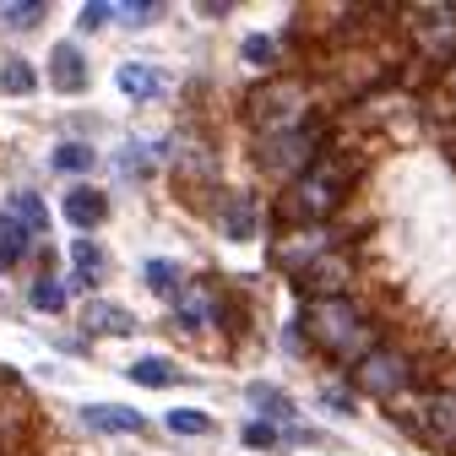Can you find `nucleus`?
Returning <instances> with one entry per match:
<instances>
[{"label": "nucleus", "mask_w": 456, "mask_h": 456, "mask_svg": "<svg viewBox=\"0 0 456 456\" xmlns=\"http://www.w3.org/2000/svg\"><path fill=\"white\" fill-rule=\"evenodd\" d=\"M413 49L424 54V61H451L456 66V6H419L403 17Z\"/></svg>", "instance_id": "obj_4"}, {"label": "nucleus", "mask_w": 456, "mask_h": 456, "mask_svg": "<svg viewBox=\"0 0 456 456\" xmlns=\"http://www.w3.org/2000/svg\"><path fill=\"white\" fill-rule=\"evenodd\" d=\"M321 158V142H315V126L305 120V126H294V131H277V136H266L261 142V163L272 168V175H289V185L305 175V168Z\"/></svg>", "instance_id": "obj_5"}, {"label": "nucleus", "mask_w": 456, "mask_h": 456, "mask_svg": "<svg viewBox=\"0 0 456 456\" xmlns=\"http://www.w3.org/2000/svg\"><path fill=\"white\" fill-rule=\"evenodd\" d=\"M147 289L152 294H163V299H180V289H185V272H180V261H147Z\"/></svg>", "instance_id": "obj_16"}, {"label": "nucleus", "mask_w": 456, "mask_h": 456, "mask_svg": "<svg viewBox=\"0 0 456 456\" xmlns=\"http://www.w3.org/2000/svg\"><path fill=\"white\" fill-rule=\"evenodd\" d=\"M212 310H217V294H212V282H185V289H180V299H175V315H180L185 326L207 321Z\"/></svg>", "instance_id": "obj_14"}, {"label": "nucleus", "mask_w": 456, "mask_h": 456, "mask_svg": "<svg viewBox=\"0 0 456 456\" xmlns=\"http://www.w3.org/2000/svg\"><path fill=\"white\" fill-rule=\"evenodd\" d=\"M71 261L82 266V282H93V277L103 272V250H98L93 240H77V245H71Z\"/></svg>", "instance_id": "obj_25"}, {"label": "nucleus", "mask_w": 456, "mask_h": 456, "mask_svg": "<svg viewBox=\"0 0 456 456\" xmlns=\"http://www.w3.org/2000/svg\"><path fill=\"white\" fill-rule=\"evenodd\" d=\"M245 445L272 451V445H277V429H272V424H250V429H245Z\"/></svg>", "instance_id": "obj_30"}, {"label": "nucleus", "mask_w": 456, "mask_h": 456, "mask_svg": "<svg viewBox=\"0 0 456 456\" xmlns=\"http://www.w3.org/2000/svg\"><path fill=\"white\" fill-rule=\"evenodd\" d=\"M82 321H87V331H93V337H126V331H136V315H131V310L103 305V299H98V305H87V315H82Z\"/></svg>", "instance_id": "obj_12"}, {"label": "nucleus", "mask_w": 456, "mask_h": 456, "mask_svg": "<svg viewBox=\"0 0 456 456\" xmlns=\"http://www.w3.org/2000/svg\"><path fill=\"white\" fill-rule=\"evenodd\" d=\"M28 240H33L28 228H22L12 212H0V261H6V266H12V261H22V256H28Z\"/></svg>", "instance_id": "obj_18"}, {"label": "nucleus", "mask_w": 456, "mask_h": 456, "mask_svg": "<svg viewBox=\"0 0 456 456\" xmlns=\"http://www.w3.org/2000/svg\"><path fill=\"white\" fill-rule=\"evenodd\" d=\"M168 429H175V435H212V419L196 413V408H175V413H168Z\"/></svg>", "instance_id": "obj_24"}, {"label": "nucleus", "mask_w": 456, "mask_h": 456, "mask_svg": "<svg viewBox=\"0 0 456 456\" xmlns=\"http://www.w3.org/2000/svg\"><path fill=\"white\" fill-rule=\"evenodd\" d=\"M305 337H310V348H321L326 359L348 364V370L380 348V331H375L348 299H315V305L305 310Z\"/></svg>", "instance_id": "obj_1"}, {"label": "nucleus", "mask_w": 456, "mask_h": 456, "mask_svg": "<svg viewBox=\"0 0 456 456\" xmlns=\"http://www.w3.org/2000/svg\"><path fill=\"white\" fill-rule=\"evenodd\" d=\"M114 82H120V93H126V98H136V103H147V98H158V93H163V71L136 66V61H126L120 71H114Z\"/></svg>", "instance_id": "obj_11"}, {"label": "nucleus", "mask_w": 456, "mask_h": 456, "mask_svg": "<svg viewBox=\"0 0 456 456\" xmlns=\"http://www.w3.org/2000/svg\"><path fill=\"white\" fill-rule=\"evenodd\" d=\"M223 223H228V240H250V234H256V201H250V196H234Z\"/></svg>", "instance_id": "obj_19"}, {"label": "nucleus", "mask_w": 456, "mask_h": 456, "mask_svg": "<svg viewBox=\"0 0 456 456\" xmlns=\"http://www.w3.org/2000/svg\"><path fill=\"white\" fill-rule=\"evenodd\" d=\"M82 419H87V429H98V435H136L142 429V413L136 408H82Z\"/></svg>", "instance_id": "obj_13"}, {"label": "nucleus", "mask_w": 456, "mask_h": 456, "mask_svg": "<svg viewBox=\"0 0 456 456\" xmlns=\"http://www.w3.org/2000/svg\"><path fill=\"white\" fill-rule=\"evenodd\" d=\"M250 403L266 413V419H289L294 408H289V396H282L277 386H250Z\"/></svg>", "instance_id": "obj_23"}, {"label": "nucleus", "mask_w": 456, "mask_h": 456, "mask_svg": "<svg viewBox=\"0 0 456 456\" xmlns=\"http://www.w3.org/2000/svg\"><path fill=\"white\" fill-rule=\"evenodd\" d=\"M44 17V6H38V0H17V6H6V12H0V22H6V28H33Z\"/></svg>", "instance_id": "obj_27"}, {"label": "nucleus", "mask_w": 456, "mask_h": 456, "mask_svg": "<svg viewBox=\"0 0 456 456\" xmlns=\"http://www.w3.org/2000/svg\"><path fill=\"white\" fill-rule=\"evenodd\" d=\"M326 256V228L315 223V228H282V234L272 240V261L277 266H289L294 277L310 266V261H321Z\"/></svg>", "instance_id": "obj_7"}, {"label": "nucleus", "mask_w": 456, "mask_h": 456, "mask_svg": "<svg viewBox=\"0 0 456 456\" xmlns=\"http://www.w3.org/2000/svg\"><path fill=\"white\" fill-rule=\"evenodd\" d=\"M354 386L364 396H408L413 364H408V354H396V348H375L370 359L354 364Z\"/></svg>", "instance_id": "obj_6"}, {"label": "nucleus", "mask_w": 456, "mask_h": 456, "mask_svg": "<svg viewBox=\"0 0 456 456\" xmlns=\"http://www.w3.org/2000/svg\"><path fill=\"white\" fill-rule=\"evenodd\" d=\"M305 109H310V103H305V93H299L294 82L256 87V93H250V103H245V114L256 120V131H261V136H277V131H294V126H305V120H310Z\"/></svg>", "instance_id": "obj_3"}, {"label": "nucleus", "mask_w": 456, "mask_h": 456, "mask_svg": "<svg viewBox=\"0 0 456 456\" xmlns=\"http://www.w3.org/2000/svg\"><path fill=\"white\" fill-rule=\"evenodd\" d=\"M61 305H66V289H61L54 277H38V282H33V310L49 315V310H61Z\"/></svg>", "instance_id": "obj_26"}, {"label": "nucleus", "mask_w": 456, "mask_h": 456, "mask_svg": "<svg viewBox=\"0 0 456 456\" xmlns=\"http://www.w3.org/2000/svg\"><path fill=\"white\" fill-rule=\"evenodd\" d=\"M103 212H109V201H103L98 191H71V196H66V217H71L77 228H98Z\"/></svg>", "instance_id": "obj_15"}, {"label": "nucleus", "mask_w": 456, "mask_h": 456, "mask_svg": "<svg viewBox=\"0 0 456 456\" xmlns=\"http://www.w3.org/2000/svg\"><path fill=\"white\" fill-rule=\"evenodd\" d=\"M245 61H250V66H277V44H272L266 33H250V38H245Z\"/></svg>", "instance_id": "obj_28"}, {"label": "nucleus", "mask_w": 456, "mask_h": 456, "mask_svg": "<svg viewBox=\"0 0 456 456\" xmlns=\"http://www.w3.org/2000/svg\"><path fill=\"white\" fill-rule=\"evenodd\" d=\"M342 196H348V163L326 152V158H315L305 175L289 185V196L277 201V223L282 228H315Z\"/></svg>", "instance_id": "obj_2"}, {"label": "nucleus", "mask_w": 456, "mask_h": 456, "mask_svg": "<svg viewBox=\"0 0 456 456\" xmlns=\"http://www.w3.org/2000/svg\"><path fill=\"white\" fill-rule=\"evenodd\" d=\"M348 277H354V266H342L337 256H321V261H310L294 282L310 294V305L315 299H342V289H348Z\"/></svg>", "instance_id": "obj_8"}, {"label": "nucleus", "mask_w": 456, "mask_h": 456, "mask_svg": "<svg viewBox=\"0 0 456 456\" xmlns=\"http://www.w3.org/2000/svg\"><path fill=\"white\" fill-rule=\"evenodd\" d=\"M12 217L28 228V234H44V228H49V207H44L33 191H17V196H12Z\"/></svg>", "instance_id": "obj_17"}, {"label": "nucleus", "mask_w": 456, "mask_h": 456, "mask_svg": "<svg viewBox=\"0 0 456 456\" xmlns=\"http://www.w3.org/2000/svg\"><path fill=\"white\" fill-rule=\"evenodd\" d=\"M49 87L54 93H82L87 87V61L77 44H54L49 49Z\"/></svg>", "instance_id": "obj_9"}, {"label": "nucleus", "mask_w": 456, "mask_h": 456, "mask_svg": "<svg viewBox=\"0 0 456 456\" xmlns=\"http://www.w3.org/2000/svg\"><path fill=\"white\" fill-rule=\"evenodd\" d=\"M424 435L435 445H456V391L424 396Z\"/></svg>", "instance_id": "obj_10"}, {"label": "nucleus", "mask_w": 456, "mask_h": 456, "mask_svg": "<svg viewBox=\"0 0 456 456\" xmlns=\"http://www.w3.org/2000/svg\"><path fill=\"white\" fill-rule=\"evenodd\" d=\"M109 17H114L109 6H82V17H77V22H82V28H103Z\"/></svg>", "instance_id": "obj_31"}, {"label": "nucleus", "mask_w": 456, "mask_h": 456, "mask_svg": "<svg viewBox=\"0 0 456 456\" xmlns=\"http://www.w3.org/2000/svg\"><path fill=\"white\" fill-rule=\"evenodd\" d=\"M126 375H131L136 386H168V380H180V370L168 364V359H136Z\"/></svg>", "instance_id": "obj_21"}, {"label": "nucleus", "mask_w": 456, "mask_h": 456, "mask_svg": "<svg viewBox=\"0 0 456 456\" xmlns=\"http://www.w3.org/2000/svg\"><path fill=\"white\" fill-rule=\"evenodd\" d=\"M0 87H6L12 98H28V93L38 87V77H33L28 61H6V66H0Z\"/></svg>", "instance_id": "obj_22"}, {"label": "nucleus", "mask_w": 456, "mask_h": 456, "mask_svg": "<svg viewBox=\"0 0 456 456\" xmlns=\"http://www.w3.org/2000/svg\"><path fill=\"white\" fill-rule=\"evenodd\" d=\"M445 82H451V93H456V66H451V77H445Z\"/></svg>", "instance_id": "obj_32"}, {"label": "nucleus", "mask_w": 456, "mask_h": 456, "mask_svg": "<svg viewBox=\"0 0 456 456\" xmlns=\"http://www.w3.org/2000/svg\"><path fill=\"white\" fill-rule=\"evenodd\" d=\"M114 17H120V22H158L163 6H158V0H126V6L114 12Z\"/></svg>", "instance_id": "obj_29"}, {"label": "nucleus", "mask_w": 456, "mask_h": 456, "mask_svg": "<svg viewBox=\"0 0 456 456\" xmlns=\"http://www.w3.org/2000/svg\"><path fill=\"white\" fill-rule=\"evenodd\" d=\"M49 163L61 168V175H87V168H93V147L66 142V147H54V152H49Z\"/></svg>", "instance_id": "obj_20"}]
</instances>
